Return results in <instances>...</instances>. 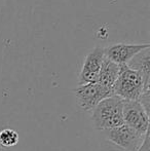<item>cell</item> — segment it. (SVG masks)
Masks as SVG:
<instances>
[{"label": "cell", "instance_id": "7", "mask_svg": "<svg viewBox=\"0 0 150 151\" xmlns=\"http://www.w3.org/2000/svg\"><path fill=\"white\" fill-rule=\"evenodd\" d=\"M150 47L149 43H115L104 47L105 58L117 65H128L139 52Z\"/></svg>", "mask_w": 150, "mask_h": 151}, {"label": "cell", "instance_id": "3", "mask_svg": "<svg viewBox=\"0 0 150 151\" xmlns=\"http://www.w3.org/2000/svg\"><path fill=\"white\" fill-rule=\"evenodd\" d=\"M73 91L75 93L78 106L84 111L95 109L101 101L113 96L112 90L101 86L98 82L78 86Z\"/></svg>", "mask_w": 150, "mask_h": 151}, {"label": "cell", "instance_id": "4", "mask_svg": "<svg viewBox=\"0 0 150 151\" xmlns=\"http://www.w3.org/2000/svg\"><path fill=\"white\" fill-rule=\"evenodd\" d=\"M107 141L119 146L126 151H137L142 145L144 136L126 124L105 131Z\"/></svg>", "mask_w": 150, "mask_h": 151}, {"label": "cell", "instance_id": "1", "mask_svg": "<svg viewBox=\"0 0 150 151\" xmlns=\"http://www.w3.org/2000/svg\"><path fill=\"white\" fill-rule=\"evenodd\" d=\"M122 108L123 100L117 96L113 95L101 101L93 112L92 119L95 129L106 131L122 125L124 123Z\"/></svg>", "mask_w": 150, "mask_h": 151}, {"label": "cell", "instance_id": "11", "mask_svg": "<svg viewBox=\"0 0 150 151\" xmlns=\"http://www.w3.org/2000/svg\"><path fill=\"white\" fill-rule=\"evenodd\" d=\"M100 151H126L122 148H120L119 146L115 145V144L111 143L110 141H104L101 144V149Z\"/></svg>", "mask_w": 150, "mask_h": 151}, {"label": "cell", "instance_id": "12", "mask_svg": "<svg viewBox=\"0 0 150 151\" xmlns=\"http://www.w3.org/2000/svg\"><path fill=\"white\" fill-rule=\"evenodd\" d=\"M137 151H150V132L149 131L146 132L142 145L140 146V148Z\"/></svg>", "mask_w": 150, "mask_h": 151}, {"label": "cell", "instance_id": "2", "mask_svg": "<svg viewBox=\"0 0 150 151\" xmlns=\"http://www.w3.org/2000/svg\"><path fill=\"white\" fill-rule=\"evenodd\" d=\"M113 95L123 101H139L144 91V81L141 74L128 65H120L118 77L114 83Z\"/></svg>", "mask_w": 150, "mask_h": 151}, {"label": "cell", "instance_id": "9", "mask_svg": "<svg viewBox=\"0 0 150 151\" xmlns=\"http://www.w3.org/2000/svg\"><path fill=\"white\" fill-rule=\"evenodd\" d=\"M119 65H117V64L113 63L112 61L105 58L104 61H103L98 81L97 82L99 84H101V86H105V88L112 90L114 83H115L116 79L118 77V74H119Z\"/></svg>", "mask_w": 150, "mask_h": 151}, {"label": "cell", "instance_id": "5", "mask_svg": "<svg viewBox=\"0 0 150 151\" xmlns=\"http://www.w3.org/2000/svg\"><path fill=\"white\" fill-rule=\"evenodd\" d=\"M104 59V47L95 46L92 50L88 52V55L84 58L79 76H78L79 86L86 83H95L98 81L99 74H100V70Z\"/></svg>", "mask_w": 150, "mask_h": 151}, {"label": "cell", "instance_id": "10", "mask_svg": "<svg viewBox=\"0 0 150 151\" xmlns=\"http://www.w3.org/2000/svg\"><path fill=\"white\" fill-rule=\"evenodd\" d=\"M19 142V135L12 129H4L0 131V146L12 147Z\"/></svg>", "mask_w": 150, "mask_h": 151}, {"label": "cell", "instance_id": "8", "mask_svg": "<svg viewBox=\"0 0 150 151\" xmlns=\"http://www.w3.org/2000/svg\"><path fill=\"white\" fill-rule=\"evenodd\" d=\"M150 48V47H149ZM149 48L142 50L130 61L128 66L141 74L144 81V91H150V52ZM143 91V93H144Z\"/></svg>", "mask_w": 150, "mask_h": 151}, {"label": "cell", "instance_id": "6", "mask_svg": "<svg viewBox=\"0 0 150 151\" xmlns=\"http://www.w3.org/2000/svg\"><path fill=\"white\" fill-rule=\"evenodd\" d=\"M124 124L133 127L142 135L149 131V114L139 101H123L122 108Z\"/></svg>", "mask_w": 150, "mask_h": 151}, {"label": "cell", "instance_id": "13", "mask_svg": "<svg viewBox=\"0 0 150 151\" xmlns=\"http://www.w3.org/2000/svg\"><path fill=\"white\" fill-rule=\"evenodd\" d=\"M0 1H1V0H0Z\"/></svg>", "mask_w": 150, "mask_h": 151}]
</instances>
